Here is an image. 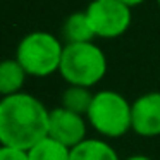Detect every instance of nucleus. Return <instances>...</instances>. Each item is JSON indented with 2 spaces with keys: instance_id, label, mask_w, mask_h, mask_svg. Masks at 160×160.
I'll use <instances>...</instances> for the list:
<instances>
[{
  "instance_id": "nucleus-2",
  "label": "nucleus",
  "mask_w": 160,
  "mask_h": 160,
  "mask_svg": "<svg viewBox=\"0 0 160 160\" xmlns=\"http://www.w3.org/2000/svg\"><path fill=\"white\" fill-rule=\"evenodd\" d=\"M59 71L71 86L90 88L105 76L107 59L93 42L69 43L64 47Z\"/></svg>"
},
{
  "instance_id": "nucleus-6",
  "label": "nucleus",
  "mask_w": 160,
  "mask_h": 160,
  "mask_svg": "<svg viewBox=\"0 0 160 160\" xmlns=\"http://www.w3.org/2000/svg\"><path fill=\"white\" fill-rule=\"evenodd\" d=\"M48 138L55 139L69 150L83 143L86 139V122L83 115L74 114L64 107L50 110Z\"/></svg>"
},
{
  "instance_id": "nucleus-11",
  "label": "nucleus",
  "mask_w": 160,
  "mask_h": 160,
  "mask_svg": "<svg viewBox=\"0 0 160 160\" xmlns=\"http://www.w3.org/2000/svg\"><path fill=\"white\" fill-rule=\"evenodd\" d=\"M28 158L29 160H71V150L47 136L38 145H35L31 150H28Z\"/></svg>"
},
{
  "instance_id": "nucleus-4",
  "label": "nucleus",
  "mask_w": 160,
  "mask_h": 160,
  "mask_svg": "<svg viewBox=\"0 0 160 160\" xmlns=\"http://www.w3.org/2000/svg\"><path fill=\"white\" fill-rule=\"evenodd\" d=\"M86 115L90 124L105 138H119L131 129V105L121 93L110 90L95 93Z\"/></svg>"
},
{
  "instance_id": "nucleus-5",
  "label": "nucleus",
  "mask_w": 160,
  "mask_h": 160,
  "mask_svg": "<svg viewBox=\"0 0 160 160\" xmlns=\"http://www.w3.org/2000/svg\"><path fill=\"white\" fill-rule=\"evenodd\" d=\"M84 12L100 38H117L131 24V7L121 0H93Z\"/></svg>"
},
{
  "instance_id": "nucleus-9",
  "label": "nucleus",
  "mask_w": 160,
  "mask_h": 160,
  "mask_svg": "<svg viewBox=\"0 0 160 160\" xmlns=\"http://www.w3.org/2000/svg\"><path fill=\"white\" fill-rule=\"evenodd\" d=\"M71 160H119L117 152L102 139H84L71 148Z\"/></svg>"
},
{
  "instance_id": "nucleus-7",
  "label": "nucleus",
  "mask_w": 160,
  "mask_h": 160,
  "mask_svg": "<svg viewBox=\"0 0 160 160\" xmlns=\"http://www.w3.org/2000/svg\"><path fill=\"white\" fill-rule=\"evenodd\" d=\"M131 129L139 136H158L160 134V93L141 95L131 105Z\"/></svg>"
},
{
  "instance_id": "nucleus-15",
  "label": "nucleus",
  "mask_w": 160,
  "mask_h": 160,
  "mask_svg": "<svg viewBox=\"0 0 160 160\" xmlns=\"http://www.w3.org/2000/svg\"><path fill=\"white\" fill-rule=\"evenodd\" d=\"M128 160H152V158L146 157V155H132V157H129Z\"/></svg>"
},
{
  "instance_id": "nucleus-14",
  "label": "nucleus",
  "mask_w": 160,
  "mask_h": 160,
  "mask_svg": "<svg viewBox=\"0 0 160 160\" xmlns=\"http://www.w3.org/2000/svg\"><path fill=\"white\" fill-rule=\"evenodd\" d=\"M122 4H126L128 7H134V5H139L141 2H145V0H121Z\"/></svg>"
},
{
  "instance_id": "nucleus-12",
  "label": "nucleus",
  "mask_w": 160,
  "mask_h": 160,
  "mask_svg": "<svg viewBox=\"0 0 160 160\" xmlns=\"http://www.w3.org/2000/svg\"><path fill=\"white\" fill-rule=\"evenodd\" d=\"M93 97L95 95L88 88L69 86L62 93V107L79 115L88 114V110L91 107V102H93Z\"/></svg>"
},
{
  "instance_id": "nucleus-8",
  "label": "nucleus",
  "mask_w": 160,
  "mask_h": 160,
  "mask_svg": "<svg viewBox=\"0 0 160 160\" xmlns=\"http://www.w3.org/2000/svg\"><path fill=\"white\" fill-rule=\"evenodd\" d=\"M26 71L16 59H7L0 62V95L11 97L21 93V88L26 79Z\"/></svg>"
},
{
  "instance_id": "nucleus-16",
  "label": "nucleus",
  "mask_w": 160,
  "mask_h": 160,
  "mask_svg": "<svg viewBox=\"0 0 160 160\" xmlns=\"http://www.w3.org/2000/svg\"><path fill=\"white\" fill-rule=\"evenodd\" d=\"M158 5H160V0H158Z\"/></svg>"
},
{
  "instance_id": "nucleus-3",
  "label": "nucleus",
  "mask_w": 160,
  "mask_h": 160,
  "mask_svg": "<svg viewBox=\"0 0 160 160\" xmlns=\"http://www.w3.org/2000/svg\"><path fill=\"white\" fill-rule=\"evenodd\" d=\"M62 52L64 47L60 45L59 38L45 31H35L19 42L16 60L21 64L26 74L45 78L59 71Z\"/></svg>"
},
{
  "instance_id": "nucleus-10",
  "label": "nucleus",
  "mask_w": 160,
  "mask_h": 160,
  "mask_svg": "<svg viewBox=\"0 0 160 160\" xmlns=\"http://www.w3.org/2000/svg\"><path fill=\"white\" fill-rule=\"evenodd\" d=\"M64 38L67 45L69 43H90L95 38V31L91 28V22L88 19L86 12H76L71 14L64 22Z\"/></svg>"
},
{
  "instance_id": "nucleus-1",
  "label": "nucleus",
  "mask_w": 160,
  "mask_h": 160,
  "mask_svg": "<svg viewBox=\"0 0 160 160\" xmlns=\"http://www.w3.org/2000/svg\"><path fill=\"white\" fill-rule=\"evenodd\" d=\"M50 112L28 93H16L0 100V143L18 150H31L48 136Z\"/></svg>"
},
{
  "instance_id": "nucleus-13",
  "label": "nucleus",
  "mask_w": 160,
  "mask_h": 160,
  "mask_svg": "<svg viewBox=\"0 0 160 160\" xmlns=\"http://www.w3.org/2000/svg\"><path fill=\"white\" fill-rule=\"evenodd\" d=\"M0 160H29L28 152L11 146H0Z\"/></svg>"
}]
</instances>
